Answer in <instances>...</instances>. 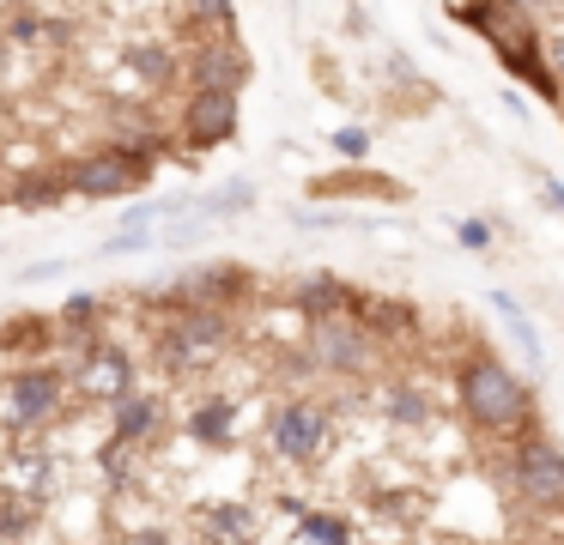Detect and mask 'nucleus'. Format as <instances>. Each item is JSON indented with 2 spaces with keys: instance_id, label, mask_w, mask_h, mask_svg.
<instances>
[{
  "instance_id": "obj_9",
  "label": "nucleus",
  "mask_w": 564,
  "mask_h": 545,
  "mask_svg": "<svg viewBox=\"0 0 564 545\" xmlns=\"http://www.w3.org/2000/svg\"><path fill=\"white\" fill-rule=\"evenodd\" d=\"M74 382L86 388L91 400H110V406H116V400L134 394V363H128V351H116V346H86Z\"/></svg>"
},
{
  "instance_id": "obj_6",
  "label": "nucleus",
  "mask_w": 564,
  "mask_h": 545,
  "mask_svg": "<svg viewBox=\"0 0 564 545\" xmlns=\"http://www.w3.org/2000/svg\"><path fill=\"white\" fill-rule=\"evenodd\" d=\"M176 128H183V145H195V152L225 145L237 133V91H225V85H195Z\"/></svg>"
},
{
  "instance_id": "obj_7",
  "label": "nucleus",
  "mask_w": 564,
  "mask_h": 545,
  "mask_svg": "<svg viewBox=\"0 0 564 545\" xmlns=\"http://www.w3.org/2000/svg\"><path fill=\"white\" fill-rule=\"evenodd\" d=\"M188 85H225V91H243L249 85V55L231 31H207L188 48Z\"/></svg>"
},
{
  "instance_id": "obj_22",
  "label": "nucleus",
  "mask_w": 564,
  "mask_h": 545,
  "mask_svg": "<svg viewBox=\"0 0 564 545\" xmlns=\"http://www.w3.org/2000/svg\"><path fill=\"white\" fill-rule=\"evenodd\" d=\"M207 527H219V539L243 545L249 533H256V515H249V509H231V503H225V509H213V515H207Z\"/></svg>"
},
{
  "instance_id": "obj_1",
  "label": "nucleus",
  "mask_w": 564,
  "mask_h": 545,
  "mask_svg": "<svg viewBox=\"0 0 564 545\" xmlns=\"http://www.w3.org/2000/svg\"><path fill=\"white\" fill-rule=\"evenodd\" d=\"M462 406H467V418L491 436L534 430V388L498 358H474L462 370Z\"/></svg>"
},
{
  "instance_id": "obj_26",
  "label": "nucleus",
  "mask_w": 564,
  "mask_h": 545,
  "mask_svg": "<svg viewBox=\"0 0 564 545\" xmlns=\"http://www.w3.org/2000/svg\"><path fill=\"white\" fill-rule=\"evenodd\" d=\"M455 237H462L467 254H486L491 249V225H486V218H462V225H455Z\"/></svg>"
},
{
  "instance_id": "obj_19",
  "label": "nucleus",
  "mask_w": 564,
  "mask_h": 545,
  "mask_svg": "<svg viewBox=\"0 0 564 545\" xmlns=\"http://www.w3.org/2000/svg\"><path fill=\"white\" fill-rule=\"evenodd\" d=\"M128 67H134L140 73V79H147V85H171L176 79V73H183V67H176V55H171V48H164V43H134V48H128Z\"/></svg>"
},
{
  "instance_id": "obj_28",
  "label": "nucleus",
  "mask_w": 564,
  "mask_h": 545,
  "mask_svg": "<svg viewBox=\"0 0 564 545\" xmlns=\"http://www.w3.org/2000/svg\"><path fill=\"white\" fill-rule=\"evenodd\" d=\"M503 7H516V12H528V19H534V12H552L558 0H503Z\"/></svg>"
},
{
  "instance_id": "obj_24",
  "label": "nucleus",
  "mask_w": 564,
  "mask_h": 545,
  "mask_svg": "<svg viewBox=\"0 0 564 545\" xmlns=\"http://www.w3.org/2000/svg\"><path fill=\"white\" fill-rule=\"evenodd\" d=\"M200 31H231V0H188Z\"/></svg>"
},
{
  "instance_id": "obj_18",
  "label": "nucleus",
  "mask_w": 564,
  "mask_h": 545,
  "mask_svg": "<svg viewBox=\"0 0 564 545\" xmlns=\"http://www.w3.org/2000/svg\"><path fill=\"white\" fill-rule=\"evenodd\" d=\"M231 418H237L231 400H207V406L188 418V436H195V443H207V448H225V443H231Z\"/></svg>"
},
{
  "instance_id": "obj_17",
  "label": "nucleus",
  "mask_w": 564,
  "mask_h": 545,
  "mask_svg": "<svg viewBox=\"0 0 564 545\" xmlns=\"http://www.w3.org/2000/svg\"><path fill=\"white\" fill-rule=\"evenodd\" d=\"M503 67L522 73V79H534V91H540V97H558V73L546 67V48H540V36H528V43L503 48Z\"/></svg>"
},
{
  "instance_id": "obj_11",
  "label": "nucleus",
  "mask_w": 564,
  "mask_h": 545,
  "mask_svg": "<svg viewBox=\"0 0 564 545\" xmlns=\"http://www.w3.org/2000/svg\"><path fill=\"white\" fill-rule=\"evenodd\" d=\"M7 200H13L19 212H50V206L67 200V176L62 170H19L13 188H7Z\"/></svg>"
},
{
  "instance_id": "obj_4",
  "label": "nucleus",
  "mask_w": 564,
  "mask_h": 545,
  "mask_svg": "<svg viewBox=\"0 0 564 545\" xmlns=\"http://www.w3.org/2000/svg\"><path fill=\"white\" fill-rule=\"evenodd\" d=\"M377 358V339L358 327V315H322L310 321V363L328 375H365Z\"/></svg>"
},
{
  "instance_id": "obj_10",
  "label": "nucleus",
  "mask_w": 564,
  "mask_h": 545,
  "mask_svg": "<svg viewBox=\"0 0 564 545\" xmlns=\"http://www.w3.org/2000/svg\"><path fill=\"white\" fill-rule=\"evenodd\" d=\"M243 291H256V279H249V266H200V273L183 279V303H207V309H219V303H237Z\"/></svg>"
},
{
  "instance_id": "obj_8",
  "label": "nucleus",
  "mask_w": 564,
  "mask_h": 545,
  "mask_svg": "<svg viewBox=\"0 0 564 545\" xmlns=\"http://www.w3.org/2000/svg\"><path fill=\"white\" fill-rule=\"evenodd\" d=\"M62 388H67V375H55V370H19L7 382V418H13V430H37L43 418H55Z\"/></svg>"
},
{
  "instance_id": "obj_5",
  "label": "nucleus",
  "mask_w": 564,
  "mask_h": 545,
  "mask_svg": "<svg viewBox=\"0 0 564 545\" xmlns=\"http://www.w3.org/2000/svg\"><path fill=\"white\" fill-rule=\"evenodd\" d=\"M268 443L280 460H292V467H310V460L328 448V412L310 406V400H285L280 412H273L268 424Z\"/></svg>"
},
{
  "instance_id": "obj_12",
  "label": "nucleus",
  "mask_w": 564,
  "mask_h": 545,
  "mask_svg": "<svg viewBox=\"0 0 564 545\" xmlns=\"http://www.w3.org/2000/svg\"><path fill=\"white\" fill-rule=\"evenodd\" d=\"M159 418H164V406L152 394H128V400H116V448H140V443H152V430H159Z\"/></svg>"
},
{
  "instance_id": "obj_13",
  "label": "nucleus",
  "mask_w": 564,
  "mask_h": 545,
  "mask_svg": "<svg viewBox=\"0 0 564 545\" xmlns=\"http://www.w3.org/2000/svg\"><path fill=\"white\" fill-rule=\"evenodd\" d=\"M152 230H159V212H152V200H147V206H128V212L116 218V230L104 237L98 254H147V249H152Z\"/></svg>"
},
{
  "instance_id": "obj_27",
  "label": "nucleus",
  "mask_w": 564,
  "mask_h": 545,
  "mask_svg": "<svg viewBox=\"0 0 564 545\" xmlns=\"http://www.w3.org/2000/svg\"><path fill=\"white\" fill-rule=\"evenodd\" d=\"M534 182H540V194H546L552 212H564V182H558V176H546V170H534Z\"/></svg>"
},
{
  "instance_id": "obj_16",
  "label": "nucleus",
  "mask_w": 564,
  "mask_h": 545,
  "mask_svg": "<svg viewBox=\"0 0 564 545\" xmlns=\"http://www.w3.org/2000/svg\"><path fill=\"white\" fill-rule=\"evenodd\" d=\"M249 206H256V182H249V176H231V182H219L207 200H188V212L207 225V218H237V212H249Z\"/></svg>"
},
{
  "instance_id": "obj_25",
  "label": "nucleus",
  "mask_w": 564,
  "mask_h": 545,
  "mask_svg": "<svg viewBox=\"0 0 564 545\" xmlns=\"http://www.w3.org/2000/svg\"><path fill=\"white\" fill-rule=\"evenodd\" d=\"M334 152H340L346 164H365V157H370V133L365 128H340V133H334Z\"/></svg>"
},
{
  "instance_id": "obj_29",
  "label": "nucleus",
  "mask_w": 564,
  "mask_h": 545,
  "mask_svg": "<svg viewBox=\"0 0 564 545\" xmlns=\"http://www.w3.org/2000/svg\"><path fill=\"white\" fill-rule=\"evenodd\" d=\"M546 55H552V67H558V79H564V31L552 36V48H546Z\"/></svg>"
},
{
  "instance_id": "obj_20",
  "label": "nucleus",
  "mask_w": 564,
  "mask_h": 545,
  "mask_svg": "<svg viewBox=\"0 0 564 545\" xmlns=\"http://www.w3.org/2000/svg\"><path fill=\"white\" fill-rule=\"evenodd\" d=\"M382 406H389V418H394V424H431V400L419 394L413 382H389Z\"/></svg>"
},
{
  "instance_id": "obj_21",
  "label": "nucleus",
  "mask_w": 564,
  "mask_h": 545,
  "mask_svg": "<svg viewBox=\"0 0 564 545\" xmlns=\"http://www.w3.org/2000/svg\"><path fill=\"white\" fill-rule=\"evenodd\" d=\"M340 188H370V194H382V200H406V188L389 176H328V182H316V194H340Z\"/></svg>"
},
{
  "instance_id": "obj_2",
  "label": "nucleus",
  "mask_w": 564,
  "mask_h": 545,
  "mask_svg": "<svg viewBox=\"0 0 564 545\" xmlns=\"http://www.w3.org/2000/svg\"><path fill=\"white\" fill-rule=\"evenodd\" d=\"M152 157H159V140H110V145H91L86 157L62 170L67 176V194L79 200H122V194H140L152 176Z\"/></svg>"
},
{
  "instance_id": "obj_14",
  "label": "nucleus",
  "mask_w": 564,
  "mask_h": 545,
  "mask_svg": "<svg viewBox=\"0 0 564 545\" xmlns=\"http://www.w3.org/2000/svg\"><path fill=\"white\" fill-rule=\"evenodd\" d=\"M491 309L503 315V327H510L516 351H522V358H528V370L540 375V370H546V346H540V327H534V321H528V315H522V303H516L510 291H491Z\"/></svg>"
},
{
  "instance_id": "obj_23",
  "label": "nucleus",
  "mask_w": 564,
  "mask_h": 545,
  "mask_svg": "<svg viewBox=\"0 0 564 545\" xmlns=\"http://www.w3.org/2000/svg\"><path fill=\"white\" fill-rule=\"evenodd\" d=\"M304 539L310 545H352V527L334 515H304Z\"/></svg>"
},
{
  "instance_id": "obj_15",
  "label": "nucleus",
  "mask_w": 564,
  "mask_h": 545,
  "mask_svg": "<svg viewBox=\"0 0 564 545\" xmlns=\"http://www.w3.org/2000/svg\"><path fill=\"white\" fill-rule=\"evenodd\" d=\"M352 297H358V291L340 285V279H304L292 303L310 315V321H322V315H352Z\"/></svg>"
},
{
  "instance_id": "obj_3",
  "label": "nucleus",
  "mask_w": 564,
  "mask_h": 545,
  "mask_svg": "<svg viewBox=\"0 0 564 545\" xmlns=\"http://www.w3.org/2000/svg\"><path fill=\"white\" fill-rule=\"evenodd\" d=\"M510 484L534 509H564V448L546 430H522L510 455Z\"/></svg>"
}]
</instances>
